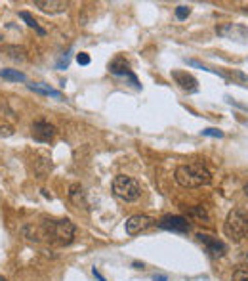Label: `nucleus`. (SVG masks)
I'll list each match as a JSON object with an SVG mask.
<instances>
[{
	"instance_id": "1",
	"label": "nucleus",
	"mask_w": 248,
	"mask_h": 281,
	"mask_svg": "<svg viewBox=\"0 0 248 281\" xmlns=\"http://www.w3.org/2000/svg\"><path fill=\"white\" fill-rule=\"evenodd\" d=\"M176 182L183 188H200L206 186L212 180L210 170L202 163H189V165H179L176 169Z\"/></svg>"
},
{
	"instance_id": "2",
	"label": "nucleus",
	"mask_w": 248,
	"mask_h": 281,
	"mask_svg": "<svg viewBox=\"0 0 248 281\" xmlns=\"http://www.w3.org/2000/svg\"><path fill=\"white\" fill-rule=\"evenodd\" d=\"M111 190H113L115 197H118L120 201H126V203L138 201L139 197H141V193H143V188H141V184L136 178L124 174L115 176V180L111 184Z\"/></svg>"
},
{
	"instance_id": "3",
	"label": "nucleus",
	"mask_w": 248,
	"mask_h": 281,
	"mask_svg": "<svg viewBox=\"0 0 248 281\" xmlns=\"http://www.w3.org/2000/svg\"><path fill=\"white\" fill-rule=\"evenodd\" d=\"M223 232L229 239L233 241H242L248 237V212L242 209H233L225 218V224H223Z\"/></svg>"
},
{
	"instance_id": "4",
	"label": "nucleus",
	"mask_w": 248,
	"mask_h": 281,
	"mask_svg": "<svg viewBox=\"0 0 248 281\" xmlns=\"http://www.w3.org/2000/svg\"><path fill=\"white\" fill-rule=\"evenodd\" d=\"M44 233L48 239H54L57 243L67 245L75 237L76 226L67 218L65 220H50V222H44Z\"/></svg>"
},
{
	"instance_id": "5",
	"label": "nucleus",
	"mask_w": 248,
	"mask_h": 281,
	"mask_svg": "<svg viewBox=\"0 0 248 281\" xmlns=\"http://www.w3.org/2000/svg\"><path fill=\"white\" fill-rule=\"evenodd\" d=\"M197 239H199V243L204 245L206 253L210 254L212 258H221L223 254L228 253V245H225L223 241H218L216 237L208 235V233H197Z\"/></svg>"
},
{
	"instance_id": "6",
	"label": "nucleus",
	"mask_w": 248,
	"mask_h": 281,
	"mask_svg": "<svg viewBox=\"0 0 248 281\" xmlns=\"http://www.w3.org/2000/svg\"><path fill=\"white\" fill-rule=\"evenodd\" d=\"M31 134L36 142H50L55 136V127L48 121H35L31 127Z\"/></svg>"
},
{
	"instance_id": "7",
	"label": "nucleus",
	"mask_w": 248,
	"mask_h": 281,
	"mask_svg": "<svg viewBox=\"0 0 248 281\" xmlns=\"http://www.w3.org/2000/svg\"><path fill=\"white\" fill-rule=\"evenodd\" d=\"M159 228L162 230H168V232H176V233H187L189 232V222H187L183 216H164L159 222Z\"/></svg>"
},
{
	"instance_id": "8",
	"label": "nucleus",
	"mask_w": 248,
	"mask_h": 281,
	"mask_svg": "<svg viewBox=\"0 0 248 281\" xmlns=\"http://www.w3.org/2000/svg\"><path fill=\"white\" fill-rule=\"evenodd\" d=\"M151 224L153 220L149 216H145V214H134V216H130L126 220L124 228H126V233H128V235H138V233H141L143 230H147Z\"/></svg>"
},
{
	"instance_id": "9",
	"label": "nucleus",
	"mask_w": 248,
	"mask_h": 281,
	"mask_svg": "<svg viewBox=\"0 0 248 281\" xmlns=\"http://www.w3.org/2000/svg\"><path fill=\"white\" fill-rule=\"evenodd\" d=\"M109 71L113 73V75H117V77H128L136 85V88H141V85L138 83V78L132 75L130 71V64L124 59V57H117V59H113L109 64Z\"/></svg>"
},
{
	"instance_id": "10",
	"label": "nucleus",
	"mask_w": 248,
	"mask_h": 281,
	"mask_svg": "<svg viewBox=\"0 0 248 281\" xmlns=\"http://www.w3.org/2000/svg\"><path fill=\"white\" fill-rule=\"evenodd\" d=\"M172 78L176 81V85H179L181 90L189 92V94H193V92L199 90L197 78H195L193 75H189L187 71H172Z\"/></svg>"
},
{
	"instance_id": "11",
	"label": "nucleus",
	"mask_w": 248,
	"mask_h": 281,
	"mask_svg": "<svg viewBox=\"0 0 248 281\" xmlns=\"http://www.w3.org/2000/svg\"><path fill=\"white\" fill-rule=\"evenodd\" d=\"M35 6L40 8L44 14H63L69 2H59V0H35Z\"/></svg>"
},
{
	"instance_id": "12",
	"label": "nucleus",
	"mask_w": 248,
	"mask_h": 281,
	"mask_svg": "<svg viewBox=\"0 0 248 281\" xmlns=\"http://www.w3.org/2000/svg\"><path fill=\"white\" fill-rule=\"evenodd\" d=\"M29 90L36 92V94H40V96H54V98L61 99L63 94L59 90H55V88H52L50 85H44V83H33V85H27Z\"/></svg>"
},
{
	"instance_id": "13",
	"label": "nucleus",
	"mask_w": 248,
	"mask_h": 281,
	"mask_svg": "<svg viewBox=\"0 0 248 281\" xmlns=\"http://www.w3.org/2000/svg\"><path fill=\"white\" fill-rule=\"evenodd\" d=\"M0 78H4V81H15V83H25V75L17 69H0Z\"/></svg>"
},
{
	"instance_id": "14",
	"label": "nucleus",
	"mask_w": 248,
	"mask_h": 281,
	"mask_svg": "<svg viewBox=\"0 0 248 281\" xmlns=\"http://www.w3.org/2000/svg\"><path fill=\"white\" fill-rule=\"evenodd\" d=\"M19 17H21V19H23L25 23H27V25H29L31 29H35V31H36V33H38L40 36L46 35V31H44V29H42L40 25H38V22H36L35 17H33V15L29 14V12H19Z\"/></svg>"
},
{
	"instance_id": "15",
	"label": "nucleus",
	"mask_w": 248,
	"mask_h": 281,
	"mask_svg": "<svg viewBox=\"0 0 248 281\" xmlns=\"http://www.w3.org/2000/svg\"><path fill=\"white\" fill-rule=\"evenodd\" d=\"M69 197L75 201L76 205H78V207H80V203H82V207H86V203H84V191L78 184H73V186L69 188Z\"/></svg>"
},
{
	"instance_id": "16",
	"label": "nucleus",
	"mask_w": 248,
	"mask_h": 281,
	"mask_svg": "<svg viewBox=\"0 0 248 281\" xmlns=\"http://www.w3.org/2000/svg\"><path fill=\"white\" fill-rule=\"evenodd\" d=\"M2 52H6L10 57H14V59H25V50L19 48V46H4Z\"/></svg>"
},
{
	"instance_id": "17",
	"label": "nucleus",
	"mask_w": 248,
	"mask_h": 281,
	"mask_svg": "<svg viewBox=\"0 0 248 281\" xmlns=\"http://www.w3.org/2000/svg\"><path fill=\"white\" fill-rule=\"evenodd\" d=\"M187 212H189V216H195V218H199V220H204V222L210 220V218H208L206 209H204V207H199V205H197V207H191Z\"/></svg>"
},
{
	"instance_id": "18",
	"label": "nucleus",
	"mask_w": 248,
	"mask_h": 281,
	"mask_svg": "<svg viewBox=\"0 0 248 281\" xmlns=\"http://www.w3.org/2000/svg\"><path fill=\"white\" fill-rule=\"evenodd\" d=\"M189 65H193V67H199V69H202V71H208V73H212V75H218L220 78H223V81H228V77L223 75V73H220L218 69H210V67H206V65H202L200 62H197V59H189L187 62Z\"/></svg>"
},
{
	"instance_id": "19",
	"label": "nucleus",
	"mask_w": 248,
	"mask_h": 281,
	"mask_svg": "<svg viewBox=\"0 0 248 281\" xmlns=\"http://www.w3.org/2000/svg\"><path fill=\"white\" fill-rule=\"evenodd\" d=\"M231 281H248V268H239V270H235Z\"/></svg>"
},
{
	"instance_id": "20",
	"label": "nucleus",
	"mask_w": 248,
	"mask_h": 281,
	"mask_svg": "<svg viewBox=\"0 0 248 281\" xmlns=\"http://www.w3.org/2000/svg\"><path fill=\"white\" fill-rule=\"evenodd\" d=\"M189 14H191V8L189 6H183V4H181V6L176 8V17H178V19H187Z\"/></svg>"
},
{
	"instance_id": "21",
	"label": "nucleus",
	"mask_w": 248,
	"mask_h": 281,
	"mask_svg": "<svg viewBox=\"0 0 248 281\" xmlns=\"http://www.w3.org/2000/svg\"><path fill=\"white\" fill-rule=\"evenodd\" d=\"M14 134V127L8 125V123H0V138H8Z\"/></svg>"
},
{
	"instance_id": "22",
	"label": "nucleus",
	"mask_w": 248,
	"mask_h": 281,
	"mask_svg": "<svg viewBox=\"0 0 248 281\" xmlns=\"http://www.w3.org/2000/svg\"><path fill=\"white\" fill-rule=\"evenodd\" d=\"M202 136H208V138H223V132L218 130V128H206V130H202Z\"/></svg>"
},
{
	"instance_id": "23",
	"label": "nucleus",
	"mask_w": 248,
	"mask_h": 281,
	"mask_svg": "<svg viewBox=\"0 0 248 281\" xmlns=\"http://www.w3.org/2000/svg\"><path fill=\"white\" fill-rule=\"evenodd\" d=\"M69 59H71V56L69 54H65V56L57 62V69H67V67H69Z\"/></svg>"
},
{
	"instance_id": "24",
	"label": "nucleus",
	"mask_w": 248,
	"mask_h": 281,
	"mask_svg": "<svg viewBox=\"0 0 248 281\" xmlns=\"http://www.w3.org/2000/svg\"><path fill=\"white\" fill-rule=\"evenodd\" d=\"M76 62H78L80 65H88L90 64V56L88 54H84V52H80V54L76 56Z\"/></svg>"
},
{
	"instance_id": "25",
	"label": "nucleus",
	"mask_w": 248,
	"mask_h": 281,
	"mask_svg": "<svg viewBox=\"0 0 248 281\" xmlns=\"http://www.w3.org/2000/svg\"><path fill=\"white\" fill-rule=\"evenodd\" d=\"M92 274L96 275V277H97V279H99V281H105V277H104V275H101V274H99V272H97L96 268H94V270H92Z\"/></svg>"
},
{
	"instance_id": "26",
	"label": "nucleus",
	"mask_w": 248,
	"mask_h": 281,
	"mask_svg": "<svg viewBox=\"0 0 248 281\" xmlns=\"http://www.w3.org/2000/svg\"><path fill=\"white\" fill-rule=\"evenodd\" d=\"M132 266H134V268H136V270H143V262H134V264H132Z\"/></svg>"
},
{
	"instance_id": "27",
	"label": "nucleus",
	"mask_w": 248,
	"mask_h": 281,
	"mask_svg": "<svg viewBox=\"0 0 248 281\" xmlns=\"http://www.w3.org/2000/svg\"><path fill=\"white\" fill-rule=\"evenodd\" d=\"M153 281H166V275H155Z\"/></svg>"
},
{
	"instance_id": "28",
	"label": "nucleus",
	"mask_w": 248,
	"mask_h": 281,
	"mask_svg": "<svg viewBox=\"0 0 248 281\" xmlns=\"http://www.w3.org/2000/svg\"><path fill=\"white\" fill-rule=\"evenodd\" d=\"M244 193H246V197H248V184L244 186Z\"/></svg>"
},
{
	"instance_id": "29",
	"label": "nucleus",
	"mask_w": 248,
	"mask_h": 281,
	"mask_svg": "<svg viewBox=\"0 0 248 281\" xmlns=\"http://www.w3.org/2000/svg\"><path fill=\"white\" fill-rule=\"evenodd\" d=\"M0 281H6V279H4V277H2V275H0Z\"/></svg>"
},
{
	"instance_id": "30",
	"label": "nucleus",
	"mask_w": 248,
	"mask_h": 281,
	"mask_svg": "<svg viewBox=\"0 0 248 281\" xmlns=\"http://www.w3.org/2000/svg\"><path fill=\"white\" fill-rule=\"evenodd\" d=\"M244 258H246V260H248V253H246V254H244Z\"/></svg>"
},
{
	"instance_id": "31",
	"label": "nucleus",
	"mask_w": 248,
	"mask_h": 281,
	"mask_svg": "<svg viewBox=\"0 0 248 281\" xmlns=\"http://www.w3.org/2000/svg\"><path fill=\"white\" fill-rule=\"evenodd\" d=\"M0 38H2V35H0Z\"/></svg>"
}]
</instances>
